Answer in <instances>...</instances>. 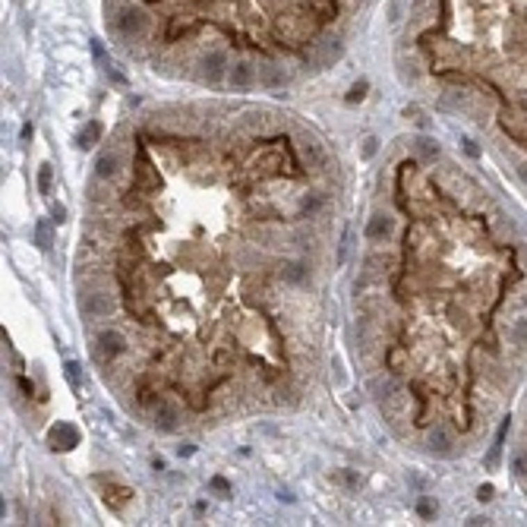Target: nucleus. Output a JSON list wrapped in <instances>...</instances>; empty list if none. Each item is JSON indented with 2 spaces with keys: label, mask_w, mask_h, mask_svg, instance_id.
Here are the masks:
<instances>
[{
  "label": "nucleus",
  "mask_w": 527,
  "mask_h": 527,
  "mask_svg": "<svg viewBox=\"0 0 527 527\" xmlns=\"http://www.w3.org/2000/svg\"><path fill=\"white\" fill-rule=\"evenodd\" d=\"M307 262L303 259H291V262H284V268H281V278L288 281V284H300L303 278H307Z\"/></svg>",
  "instance_id": "obj_9"
},
{
  "label": "nucleus",
  "mask_w": 527,
  "mask_h": 527,
  "mask_svg": "<svg viewBox=\"0 0 527 527\" xmlns=\"http://www.w3.org/2000/svg\"><path fill=\"white\" fill-rule=\"evenodd\" d=\"M322 209V196H316V193H309V196H303L300 202V215L307 218V215H316Z\"/></svg>",
  "instance_id": "obj_12"
},
{
  "label": "nucleus",
  "mask_w": 527,
  "mask_h": 527,
  "mask_svg": "<svg viewBox=\"0 0 527 527\" xmlns=\"http://www.w3.org/2000/svg\"><path fill=\"white\" fill-rule=\"evenodd\" d=\"M391 231H395V221H391L389 215H373V218H370V225H366V237H370L373 243H379V240H385Z\"/></svg>",
  "instance_id": "obj_6"
},
{
  "label": "nucleus",
  "mask_w": 527,
  "mask_h": 527,
  "mask_svg": "<svg viewBox=\"0 0 527 527\" xmlns=\"http://www.w3.org/2000/svg\"><path fill=\"white\" fill-rule=\"evenodd\" d=\"M127 350V341H124V335L120 332H114V329H108V332H102L98 335V354H104L111 360V357H117V354H124Z\"/></svg>",
  "instance_id": "obj_5"
},
{
  "label": "nucleus",
  "mask_w": 527,
  "mask_h": 527,
  "mask_svg": "<svg viewBox=\"0 0 527 527\" xmlns=\"http://www.w3.org/2000/svg\"><path fill=\"white\" fill-rule=\"evenodd\" d=\"M48 442H51V448H60V452H67V448L79 445V430H76L73 423H57L54 430L48 432Z\"/></svg>",
  "instance_id": "obj_3"
},
{
  "label": "nucleus",
  "mask_w": 527,
  "mask_h": 527,
  "mask_svg": "<svg viewBox=\"0 0 527 527\" xmlns=\"http://www.w3.org/2000/svg\"><path fill=\"white\" fill-rule=\"evenodd\" d=\"M348 250H350V231H344L341 243H338V266H344V262H348Z\"/></svg>",
  "instance_id": "obj_15"
},
{
  "label": "nucleus",
  "mask_w": 527,
  "mask_h": 527,
  "mask_svg": "<svg viewBox=\"0 0 527 527\" xmlns=\"http://www.w3.org/2000/svg\"><path fill=\"white\" fill-rule=\"evenodd\" d=\"M98 136H102V127H98V124H86V130L79 133V145H83V149H92V145L98 143Z\"/></svg>",
  "instance_id": "obj_11"
},
{
  "label": "nucleus",
  "mask_w": 527,
  "mask_h": 527,
  "mask_svg": "<svg viewBox=\"0 0 527 527\" xmlns=\"http://www.w3.org/2000/svg\"><path fill=\"white\" fill-rule=\"evenodd\" d=\"M111 309H114V303H111V297L102 294V291H92V294H79V313H83L86 319H104Z\"/></svg>",
  "instance_id": "obj_2"
},
{
  "label": "nucleus",
  "mask_w": 527,
  "mask_h": 527,
  "mask_svg": "<svg viewBox=\"0 0 527 527\" xmlns=\"http://www.w3.org/2000/svg\"><path fill=\"white\" fill-rule=\"evenodd\" d=\"M51 215H54V221H67V209L63 206H54L51 209Z\"/></svg>",
  "instance_id": "obj_17"
},
{
  "label": "nucleus",
  "mask_w": 527,
  "mask_h": 527,
  "mask_svg": "<svg viewBox=\"0 0 527 527\" xmlns=\"http://www.w3.org/2000/svg\"><path fill=\"white\" fill-rule=\"evenodd\" d=\"M117 168H120V158H117V152H102L95 161V177L102 180H111L117 174Z\"/></svg>",
  "instance_id": "obj_7"
},
{
  "label": "nucleus",
  "mask_w": 527,
  "mask_h": 527,
  "mask_svg": "<svg viewBox=\"0 0 527 527\" xmlns=\"http://www.w3.org/2000/svg\"><path fill=\"white\" fill-rule=\"evenodd\" d=\"M51 184H54V168H51V165H42V171H38V190H42V193H51Z\"/></svg>",
  "instance_id": "obj_13"
},
{
  "label": "nucleus",
  "mask_w": 527,
  "mask_h": 527,
  "mask_svg": "<svg viewBox=\"0 0 527 527\" xmlns=\"http://www.w3.org/2000/svg\"><path fill=\"white\" fill-rule=\"evenodd\" d=\"M373 152H376V139H366V145H363V155H366V158H370V155H373Z\"/></svg>",
  "instance_id": "obj_18"
},
{
  "label": "nucleus",
  "mask_w": 527,
  "mask_h": 527,
  "mask_svg": "<svg viewBox=\"0 0 527 527\" xmlns=\"http://www.w3.org/2000/svg\"><path fill=\"white\" fill-rule=\"evenodd\" d=\"M63 370H67V379H70V385H79V366H76L73 360H70L67 366H63Z\"/></svg>",
  "instance_id": "obj_16"
},
{
  "label": "nucleus",
  "mask_w": 527,
  "mask_h": 527,
  "mask_svg": "<svg viewBox=\"0 0 527 527\" xmlns=\"http://www.w3.org/2000/svg\"><path fill=\"white\" fill-rule=\"evenodd\" d=\"M152 417H155V426H158V430L171 432V430H177L180 414H177V407H174L171 401H165V398H161V401L155 404V414H152Z\"/></svg>",
  "instance_id": "obj_4"
},
{
  "label": "nucleus",
  "mask_w": 527,
  "mask_h": 527,
  "mask_svg": "<svg viewBox=\"0 0 527 527\" xmlns=\"http://www.w3.org/2000/svg\"><path fill=\"white\" fill-rule=\"evenodd\" d=\"M414 42L458 102H502L527 124V0H414Z\"/></svg>",
  "instance_id": "obj_1"
},
{
  "label": "nucleus",
  "mask_w": 527,
  "mask_h": 527,
  "mask_svg": "<svg viewBox=\"0 0 527 527\" xmlns=\"http://www.w3.org/2000/svg\"><path fill=\"white\" fill-rule=\"evenodd\" d=\"M414 149H417L420 158H432V155H436V143H432V139H423V136L414 139Z\"/></svg>",
  "instance_id": "obj_14"
},
{
  "label": "nucleus",
  "mask_w": 527,
  "mask_h": 527,
  "mask_svg": "<svg viewBox=\"0 0 527 527\" xmlns=\"http://www.w3.org/2000/svg\"><path fill=\"white\" fill-rule=\"evenodd\" d=\"M51 243H54V237H51V225L48 221H35V247L48 250Z\"/></svg>",
  "instance_id": "obj_10"
},
{
  "label": "nucleus",
  "mask_w": 527,
  "mask_h": 527,
  "mask_svg": "<svg viewBox=\"0 0 527 527\" xmlns=\"http://www.w3.org/2000/svg\"><path fill=\"white\" fill-rule=\"evenodd\" d=\"M426 445H430V452L445 455L448 448H452V436H448V430L436 426V430H430V436H426Z\"/></svg>",
  "instance_id": "obj_8"
}]
</instances>
